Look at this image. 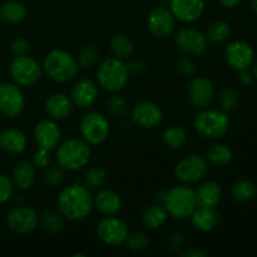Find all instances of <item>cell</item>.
<instances>
[{
	"label": "cell",
	"mask_w": 257,
	"mask_h": 257,
	"mask_svg": "<svg viewBox=\"0 0 257 257\" xmlns=\"http://www.w3.org/2000/svg\"><path fill=\"white\" fill-rule=\"evenodd\" d=\"M58 211L69 221H82L94 208L93 195L84 185L72 183L59 192L57 198Z\"/></svg>",
	"instance_id": "6da1fadb"
},
{
	"label": "cell",
	"mask_w": 257,
	"mask_h": 257,
	"mask_svg": "<svg viewBox=\"0 0 257 257\" xmlns=\"http://www.w3.org/2000/svg\"><path fill=\"white\" fill-rule=\"evenodd\" d=\"M90 145L83 138L72 137L63 141L55 148V161L65 171H78L90 160Z\"/></svg>",
	"instance_id": "7a4b0ae2"
},
{
	"label": "cell",
	"mask_w": 257,
	"mask_h": 257,
	"mask_svg": "<svg viewBox=\"0 0 257 257\" xmlns=\"http://www.w3.org/2000/svg\"><path fill=\"white\" fill-rule=\"evenodd\" d=\"M42 67L48 77L58 83L70 82L77 77L79 70L77 58L63 49H54L48 53Z\"/></svg>",
	"instance_id": "3957f363"
},
{
	"label": "cell",
	"mask_w": 257,
	"mask_h": 257,
	"mask_svg": "<svg viewBox=\"0 0 257 257\" xmlns=\"http://www.w3.org/2000/svg\"><path fill=\"white\" fill-rule=\"evenodd\" d=\"M131 72L124 60L112 57L107 58L97 69L98 84L108 92H119L124 89L130 80Z\"/></svg>",
	"instance_id": "277c9868"
},
{
	"label": "cell",
	"mask_w": 257,
	"mask_h": 257,
	"mask_svg": "<svg viewBox=\"0 0 257 257\" xmlns=\"http://www.w3.org/2000/svg\"><path fill=\"white\" fill-rule=\"evenodd\" d=\"M162 205L167 210L168 216L176 220H186L191 217L197 207L195 190L187 185L176 186L165 193Z\"/></svg>",
	"instance_id": "5b68a950"
},
{
	"label": "cell",
	"mask_w": 257,
	"mask_h": 257,
	"mask_svg": "<svg viewBox=\"0 0 257 257\" xmlns=\"http://www.w3.org/2000/svg\"><path fill=\"white\" fill-rule=\"evenodd\" d=\"M230 127V118L222 109L203 108L193 118V128L202 137L217 140L226 135Z\"/></svg>",
	"instance_id": "8992f818"
},
{
	"label": "cell",
	"mask_w": 257,
	"mask_h": 257,
	"mask_svg": "<svg viewBox=\"0 0 257 257\" xmlns=\"http://www.w3.org/2000/svg\"><path fill=\"white\" fill-rule=\"evenodd\" d=\"M43 67L29 55L14 57L9 64V75L19 87H33L42 78Z\"/></svg>",
	"instance_id": "52a82bcc"
},
{
	"label": "cell",
	"mask_w": 257,
	"mask_h": 257,
	"mask_svg": "<svg viewBox=\"0 0 257 257\" xmlns=\"http://www.w3.org/2000/svg\"><path fill=\"white\" fill-rule=\"evenodd\" d=\"M110 132V123L104 114L89 112L80 120V135L90 146H98L104 142Z\"/></svg>",
	"instance_id": "ba28073f"
},
{
	"label": "cell",
	"mask_w": 257,
	"mask_h": 257,
	"mask_svg": "<svg viewBox=\"0 0 257 257\" xmlns=\"http://www.w3.org/2000/svg\"><path fill=\"white\" fill-rule=\"evenodd\" d=\"M130 228L128 225L115 216H105L97 227V236L103 243L113 247L125 243Z\"/></svg>",
	"instance_id": "9c48e42d"
},
{
	"label": "cell",
	"mask_w": 257,
	"mask_h": 257,
	"mask_svg": "<svg viewBox=\"0 0 257 257\" xmlns=\"http://www.w3.org/2000/svg\"><path fill=\"white\" fill-rule=\"evenodd\" d=\"M208 173L207 160L198 155L182 158L175 167V176L182 183H196L202 181Z\"/></svg>",
	"instance_id": "30bf717a"
},
{
	"label": "cell",
	"mask_w": 257,
	"mask_h": 257,
	"mask_svg": "<svg viewBox=\"0 0 257 257\" xmlns=\"http://www.w3.org/2000/svg\"><path fill=\"white\" fill-rule=\"evenodd\" d=\"M25 97L14 82L0 83V113L8 118H17L24 112Z\"/></svg>",
	"instance_id": "8fae6325"
},
{
	"label": "cell",
	"mask_w": 257,
	"mask_h": 257,
	"mask_svg": "<svg viewBox=\"0 0 257 257\" xmlns=\"http://www.w3.org/2000/svg\"><path fill=\"white\" fill-rule=\"evenodd\" d=\"M39 225L37 211L28 206H18L7 216V226L12 232L18 235L32 233Z\"/></svg>",
	"instance_id": "7c38bea8"
},
{
	"label": "cell",
	"mask_w": 257,
	"mask_h": 257,
	"mask_svg": "<svg viewBox=\"0 0 257 257\" xmlns=\"http://www.w3.org/2000/svg\"><path fill=\"white\" fill-rule=\"evenodd\" d=\"M175 43L186 55H201L206 52L208 39L206 34L193 28H186L176 33Z\"/></svg>",
	"instance_id": "4fadbf2b"
},
{
	"label": "cell",
	"mask_w": 257,
	"mask_h": 257,
	"mask_svg": "<svg viewBox=\"0 0 257 257\" xmlns=\"http://www.w3.org/2000/svg\"><path fill=\"white\" fill-rule=\"evenodd\" d=\"M176 18L167 7H156L151 10L147 19V28L153 37L165 39L175 29Z\"/></svg>",
	"instance_id": "5bb4252c"
},
{
	"label": "cell",
	"mask_w": 257,
	"mask_h": 257,
	"mask_svg": "<svg viewBox=\"0 0 257 257\" xmlns=\"http://www.w3.org/2000/svg\"><path fill=\"white\" fill-rule=\"evenodd\" d=\"M132 120L145 130L156 128L162 122L163 113L157 104L150 100H141L136 103L131 110Z\"/></svg>",
	"instance_id": "9a60e30c"
},
{
	"label": "cell",
	"mask_w": 257,
	"mask_h": 257,
	"mask_svg": "<svg viewBox=\"0 0 257 257\" xmlns=\"http://www.w3.org/2000/svg\"><path fill=\"white\" fill-rule=\"evenodd\" d=\"M33 137L38 148H43L49 152L54 151L62 142V132L54 119H44L38 122L34 127Z\"/></svg>",
	"instance_id": "2e32d148"
},
{
	"label": "cell",
	"mask_w": 257,
	"mask_h": 257,
	"mask_svg": "<svg viewBox=\"0 0 257 257\" xmlns=\"http://www.w3.org/2000/svg\"><path fill=\"white\" fill-rule=\"evenodd\" d=\"M253 50L247 43L236 40L231 42L226 47L225 58L227 64L236 70H245L252 65L253 63Z\"/></svg>",
	"instance_id": "e0dca14e"
},
{
	"label": "cell",
	"mask_w": 257,
	"mask_h": 257,
	"mask_svg": "<svg viewBox=\"0 0 257 257\" xmlns=\"http://www.w3.org/2000/svg\"><path fill=\"white\" fill-rule=\"evenodd\" d=\"M215 98V87L207 78L195 77L188 87V99L191 104L203 109L208 108Z\"/></svg>",
	"instance_id": "ac0fdd59"
},
{
	"label": "cell",
	"mask_w": 257,
	"mask_h": 257,
	"mask_svg": "<svg viewBox=\"0 0 257 257\" xmlns=\"http://www.w3.org/2000/svg\"><path fill=\"white\" fill-rule=\"evenodd\" d=\"M170 10L176 20L193 23L202 17L205 0H170Z\"/></svg>",
	"instance_id": "d6986e66"
},
{
	"label": "cell",
	"mask_w": 257,
	"mask_h": 257,
	"mask_svg": "<svg viewBox=\"0 0 257 257\" xmlns=\"http://www.w3.org/2000/svg\"><path fill=\"white\" fill-rule=\"evenodd\" d=\"M99 89L97 83L90 79H80L73 85L70 92V99H72L74 107L85 109L92 107L98 99Z\"/></svg>",
	"instance_id": "ffe728a7"
},
{
	"label": "cell",
	"mask_w": 257,
	"mask_h": 257,
	"mask_svg": "<svg viewBox=\"0 0 257 257\" xmlns=\"http://www.w3.org/2000/svg\"><path fill=\"white\" fill-rule=\"evenodd\" d=\"M27 136L18 128L8 127L0 131V151L8 155H20L27 148Z\"/></svg>",
	"instance_id": "44dd1931"
},
{
	"label": "cell",
	"mask_w": 257,
	"mask_h": 257,
	"mask_svg": "<svg viewBox=\"0 0 257 257\" xmlns=\"http://www.w3.org/2000/svg\"><path fill=\"white\" fill-rule=\"evenodd\" d=\"M94 207L104 216H115L122 210V198L115 191L109 188H99L93 196Z\"/></svg>",
	"instance_id": "7402d4cb"
},
{
	"label": "cell",
	"mask_w": 257,
	"mask_h": 257,
	"mask_svg": "<svg viewBox=\"0 0 257 257\" xmlns=\"http://www.w3.org/2000/svg\"><path fill=\"white\" fill-rule=\"evenodd\" d=\"M45 112L52 119L63 120L70 117L73 113V104L70 97L63 93H54L45 100Z\"/></svg>",
	"instance_id": "603a6c76"
},
{
	"label": "cell",
	"mask_w": 257,
	"mask_h": 257,
	"mask_svg": "<svg viewBox=\"0 0 257 257\" xmlns=\"http://www.w3.org/2000/svg\"><path fill=\"white\" fill-rule=\"evenodd\" d=\"M195 196L197 206L216 208L220 205L221 198H222V188L217 182L207 181L195 191Z\"/></svg>",
	"instance_id": "cb8c5ba5"
},
{
	"label": "cell",
	"mask_w": 257,
	"mask_h": 257,
	"mask_svg": "<svg viewBox=\"0 0 257 257\" xmlns=\"http://www.w3.org/2000/svg\"><path fill=\"white\" fill-rule=\"evenodd\" d=\"M220 220L221 216L216 211V208L197 206L191 215V222H192L193 227L198 231H202V232L212 231L218 225Z\"/></svg>",
	"instance_id": "d4e9b609"
},
{
	"label": "cell",
	"mask_w": 257,
	"mask_h": 257,
	"mask_svg": "<svg viewBox=\"0 0 257 257\" xmlns=\"http://www.w3.org/2000/svg\"><path fill=\"white\" fill-rule=\"evenodd\" d=\"M37 176V168L29 161H22L14 167L12 173V182L15 188L25 191L33 186Z\"/></svg>",
	"instance_id": "484cf974"
},
{
	"label": "cell",
	"mask_w": 257,
	"mask_h": 257,
	"mask_svg": "<svg viewBox=\"0 0 257 257\" xmlns=\"http://www.w3.org/2000/svg\"><path fill=\"white\" fill-rule=\"evenodd\" d=\"M168 220V212L165 208V206L157 203V205L150 206L146 208L145 212L142 213V225L148 230H157V228L162 227Z\"/></svg>",
	"instance_id": "4316f807"
},
{
	"label": "cell",
	"mask_w": 257,
	"mask_h": 257,
	"mask_svg": "<svg viewBox=\"0 0 257 257\" xmlns=\"http://www.w3.org/2000/svg\"><path fill=\"white\" fill-rule=\"evenodd\" d=\"M27 18V8L17 0H8L0 5V19L9 24H18Z\"/></svg>",
	"instance_id": "83f0119b"
},
{
	"label": "cell",
	"mask_w": 257,
	"mask_h": 257,
	"mask_svg": "<svg viewBox=\"0 0 257 257\" xmlns=\"http://www.w3.org/2000/svg\"><path fill=\"white\" fill-rule=\"evenodd\" d=\"M233 157V152L227 145L223 143H215L210 146L206 151V160L215 166H225L231 162Z\"/></svg>",
	"instance_id": "f1b7e54d"
},
{
	"label": "cell",
	"mask_w": 257,
	"mask_h": 257,
	"mask_svg": "<svg viewBox=\"0 0 257 257\" xmlns=\"http://www.w3.org/2000/svg\"><path fill=\"white\" fill-rule=\"evenodd\" d=\"M110 50L113 57L118 59L125 60L132 57L133 54V43L125 34H115L110 39Z\"/></svg>",
	"instance_id": "f546056e"
},
{
	"label": "cell",
	"mask_w": 257,
	"mask_h": 257,
	"mask_svg": "<svg viewBox=\"0 0 257 257\" xmlns=\"http://www.w3.org/2000/svg\"><path fill=\"white\" fill-rule=\"evenodd\" d=\"M162 141L171 150H180L187 142V133L180 125H171L163 131Z\"/></svg>",
	"instance_id": "4dcf8cb0"
},
{
	"label": "cell",
	"mask_w": 257,
	"mask_h": 257,
	"mask_svg": "<svg viewBox=\"0 0 257 257\" xmlns=\"http://www.w3.org/2000/svg\"><path fill=\"white\" fill-rule=\"evenodd\" d=\"M257 195V187L251 181L241 180L232 187V196L237 202H250Z\"/></svg>",
	"instance_id": "1f68e13d"
},
{
	"label": "cell",
	"mask_w": 257,
	"mask_h": 257,
	"mask_svg": "<svg viewBox=\"0 0 257 257\" xmlns=\"http://www.w3.org/2000/svg\"><path fill=\"white\" fill-rule=\"evenodd\" d=\"M105 181H107V173L103 168L97 166L88 168L83 176V185L89 190H99L104 186Z\"/></svg>",
	"instance_id": "d6a6232c"
},
{
	"label": "cell",
	"mask_w": 257,
	"mask_h": 257,
	"mask_svg": "<svg viewBox=\"0 0 257 257\" xmlns=\"http://www.w3.org/2000/svg\"><path fill=\"white\" fill-rule=\"evenodd\" d=\"M39 222L42 223L43 228H44L47 232L53 233H59L63 230V216L60 215V212H55V211H45L42 215L39 216Z\"/></svg>",
	"instance_id": "836d02e7"
},
{
	"label": "cell",
	"mask_w": 257,
	"mask_h": 257,
	"mask_svg": "<svg viewBox=\"0 0 257 257\" xmlns=\"http://www.w3.org/2000/svg\"><path fill=\"white\" fill-rule=\"evenodd\" d=\"M230 34V25L226 22H223V20H218V22L212 23V24L208 27L206 37H207V39L212 43H223L228 39Z\"/></svg>",
	"instance_id": "e575fe53"
},
{
	"label": "cell",
	"mask_w": 257,
	"mask_h": 257,
	"mask_svg": "<svg viewBox=\"0 0 257 257\" xmlns=\"http://www.w3.org/2000/svg\"><path fill=\"white\" fill-rule=\"evenodd\" d=\"M99 59V52H98L97 47L93 44H87L79 50V54H78V64L79 67L88 69V68L94 67L98 63Z\"/></svg>",
	"instance_id": "d590c367"
},
{
	"label": "cell",
	"mask_w": 257,
	"mask_h": 257,
	"mask_svg": "<svg viewBox=\"0 0 257 257\" xmlns=\"http://www.w3.org/2000/svg\"><path fill=\"white\" fill-rule=\"evenodd\" d=\"M64 168L60 167L59 165H49L44 168V182L47 183L49 187H57L58 185H60V182L64 178Z\"/></svg>",
	"instance_id": "8d00e7d4"
},
{
	"label": "cell",
	"mask_w": 257,
	"mask_h": 257,
	"mask_svg": "<svg viewBox=\"0 0 257 257\" xmlns=\"http://www.w3.org/2000/svg\"><path fill=\"white\" fill-rule=\"evenodd\" d=\"M125 245H127L128 250L133 251V252H141L150 246V238L145 232H135L132 235L130 233L125 240Z\"/></svg>",
	"instance_id": "74e56055"
},
{
	"label": "cell",
	"mask_w": 257,
	"mask_h": 257,
	"mask_svg": "<svg viewBox=\"0 0 257 257\" xmlns=\"http://www.w3.org/2000/svg\"><path fill=\"white\" fill-rule=\"evenodd\" d=\"M220 105L223 112H232L236 109L238 103V95L233 88H225L220 94Z\"/></svg>",
	"instance_id": "f35d334b"
},
{
	"label": "cell",
	"mask_w": 257,
	"mask_h": 257,
	"mask_svg": "<svg viewBox=\"0 0 257 257\" xmlns=\"http://www.w3.org/2000/svg\"><path fill=\"white\" fill-rule=\"evenodd\" d=\"M176 69L178 70L180 74L187 78H193L197 73V67H196L195 62L188 55H182L176 60Z\"/></svg>",
	"instance_id": "ab89813d"
},
{
	"label": "cell",
	"mask_w": 257,
	"mask_h": 257,
	"mask_svg": "<svg viewBox=\"0 0 257 257\" xmlns=\"http://www.w3.org/2000/svg\"><path fill=\"white\" fill-rule=\"evenodd\" d=\"M107 107L110 114L115 115V117H122V115H124L128 110V104L127 102H125L124 98L115 94L112 95V97L108 99Z\"/></svg>",
	"instance_id": "60d3db41"
},
{
	"label": "cell",
	"mask_w": 257,
	"mask_h": 257,
	"mask_svg": "<svg viewBox=\"0 0 257 257\" xmlns=\"http://www.w3.org/2000/svg\"><path fill=\"white\" fill-rule=\"evenodd\" d=\"M13 190H14V186H13L12 180L8 176L0 173V206L7 203L12 198Z\"/></svg>",
	"instance_id": "b9f144b4"
},
{
	"label": "cell",
	"mask_w": 257,
	"mask_h": 257,
	"mask_svg": "<svg viewBox=\"0 0 257 257\" xmlns=\"http://www.w3.org/2000/svg\"><path fill=\"white\" fill-rule=\"evenodd\" d=\"M32 163L35 166V168H42V170H44L47 166L50 165L49 151L43 150V148H38L37 152L33 155Z\"/></svg>",
	"instance_id": "7bdbcfd3"
},
{
	"label": "cell",
	"mask_w": 257,
	"mask_h": 257,
	"mask_svg": "<svg viewBox=\"0 0 257 257\" xmlns=\"http://www.w3.org/2000/svg\"><path fill=\"white\" fill-rule=\"evenodd\" d=\"M28 50H29V43L25 39H23V38H15L10 43V52L14 54V57L28 54Z\"/></svg>",
	"instance_id": "ee69618b"
},
{
	"label": "cell",
	"mask_w": 257,
	"mask_h": 257,
	"mask_svg": "<svg viewBox=\"0 0 257 257\" xmlns=\"http://www.w3.org/2000/svg\"><path fill=\"white\" fill-rule=\"evenodd\" d=\"M183 242H185V238H183V235L178 231H173L172 233H170L167 240L168 248L172 251H178L182 248Z\"/></svg>",
	"instance_id": "f6af8a7d"
},
{
	"label": "cell",
	"mask_w": 257,
	"mask_h": 257,
	"mask_svg": "<svg viewBox=\"0 0 257 257\" xmlns=\"http://www.w3.org/2000/svg\"><path fill=\"white\" fill-rule=\"evenodd\" d=\"M181 255L185 257H206L207 253H206L205 251L200 250V248H188V250H186L185 252H182Z\"/></svg>",
	"instance_id": "bcb514c9"
},
{
	"label": "cell",
	"mask_w": 257,
	"mask_h": 257,
	"mask_svg": "<svg viewBox=\"0 0 257 257\" xmlns=\"http://www.w3.org/2000/svg\"><path fill=\"white\" fill-rule=\"evenodd\" d=\"M238 80H240L241 84H243V85L251 84V83H252V74H251V73H248L247 69L241 70Z\"/></svg>",
	"instance_id": "7dc6e473"
},
{
	"label": "cell",
	"mask_w": 257,
	"mask_h": 257,
	"mask_svg": "<svg viewBox=\"0 0 257 257\" xmlns=\"http://www.w3.org/2000/svg\"><path fill=\"white\" fill-rule=\"evenodd\" d=\"M128 65V69H130V72H133V73H141L145 70V64H143L141 60H135V62L130 63Z\"/></svg>",
	"instance_id": "c3c4849f"
},
{
	"label": "cell",
	"mask_w": 257,
	"mask_h": 257,
	"mask_svg": "<svg viewBox=\"0 0 257 257\" xmlns=\"http://www.w3.org/2000/svg\"><path fill=\"white\" fill-rule=\"evenodd\" d=\"M218 2H220L223 7L233 8V7H236V5H237L241 0H218Z\"/></svg>",
	"instance_id": "681fc988"
},
{
	"label": "cell",
	"mask_w": 257,
	"mask_h": 257,
	"mask_svg": "<svg viewBox=\"0 0 257 257\" xmlns=\"http://www.w3.org/2000/svg\"><path fill=\"white\" fill-rule=\"evenodd\" d=\"M253 77L257 79V62L255 63V65H253Z\"/></svg>",
	"instance_id": "f907efd6"
},
{
	"label": "cell",
	"mask_w": 257,
	"mask_h": 257,
	"mask_svg": "<svg viewBox=\"0 0 257 257\" xmlns=\"http://www.w3.org/2000/svg\"><path fill=\"white\" fill-rule=\"evenodd\" d=\"M252 8H253V10H255V13L257 14V0H253V2H252Z\"/></svg>",
	"instance_id": "816d5d0a"
}]
</instances>
